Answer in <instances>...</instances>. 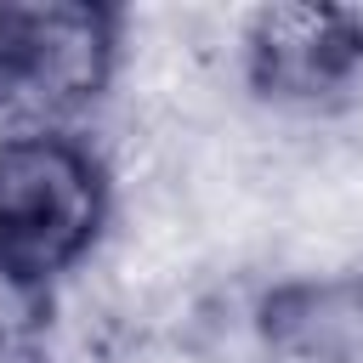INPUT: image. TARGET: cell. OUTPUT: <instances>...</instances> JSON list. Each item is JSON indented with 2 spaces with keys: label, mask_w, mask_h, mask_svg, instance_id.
Returning <instances> with one entry per match:
<instances>
[{
  "label": "cell",
  "mask_w": 363,
  "mask_h": 363,
  "mask_svg": "<svg viewBox=\"0 0 363 363\" xmlns=\"http://www.w3.org/2000/svg\"><path fill=\"white\" fill-rule=\"evenodd\" d=\"M261 363H363V272H284L250 312Z\"/></svg>",
  "instance_id": "277c9868"
},
{
  "label": "cell",
  "mask_w": 363,
  "mask_h": 363,
  "mask_svg": "<svg viewBox=\"0 0 363 363\" xmlns=\"http://www.w3.org/2000/svg\"><path fill=\"white\" fill-rule=\"evenodd\" d=\"M125 17L91 0H0V130L68 125L119 85Z\"/></svg>",
  "instance_id": "7a4b0ae2"
},
{
  "label": "cell",
  "mask_w": 363,
  "mask_h": 363,
  "mask_svg": "<svg viewBox=\"0 0 363 363\" xmlns=\"http://www.w3.org/2000/svg\"><path fill=\"white\" fill-rule=\"evenodd\" d=\"M238 79L272 113H335L363 91V11L278 0L238 17Z\"/></svg>",
  "instance_id": "3957f363"
},
{
  "label": "cell",
  "mask_w": 363,
  "mask_h": 363,
  "mask_svg": "<svg viewBox=\"0 0 363 363\" xmlns=\"http://www.w3.org/2000/svg\"><path fill=\"white\" fill-rule=\"evenodd\" d=\"M119 216L102 142L68 125L0 130V272L57 295L85 272Z\"/></svg>",
  "instance_id": "6da1fadb"
}]
</instances>
